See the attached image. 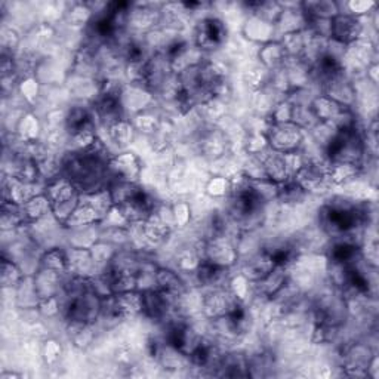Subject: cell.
I'll list each match as a JSON object with an SVG mask.
<instances>
[{
	"instance_id": "cell-1",
	"label": "cell",
	"mask_w": 379,
	"mask_h": 379,
	"mask_svg": "<svg viewBox=\"0 0 379 379\" xmlns=\"http://www.w3.org/2000/svg\"><path fill=\"white\" fill-rule=\"evenodd\" d=\"M202 261L212 264L215 267L231 270L238 264L241 252L237 249V243L228 236H216L209 238H202L194 245Z\"/></svg>"
},
{
	"instance_id": "cell-2",
	"label": "cell",
	"mask_w": 379,
	"mask_h": 379,
	"mask_svg": "<svg viewBox=\"0 0 379 379\" xmlns=\"http://www.w3.org/2000/svg\"><path fill=\"white\" fill-rule=\"evenodd\" d=\"M228 39V27L221 18L206 15L194 26L193 45L202 52H213L223 48Z\"/></svg>"
},
{
	"instance_id": "cell-3",
	"label": "cell",
	"mask_w": 379,
	"mask_h": 379,
	"mask_svg": "<svg viewBox=\"0 0 379 379\" xmlns=\"http://www.w3.org/2000/svg\"><path fill=\"white\" fill-rule=\"evenodd\" d=\"M266 136L273 151L288 154L301 150L305 144L307 132L295 123H267Z\"/></svg>"
},
{
	"instance_id": "cell-4",
	"label": "cell",
	"mask_w": 379,
	"mask_h": 379,
	"mask_svg": "<svg viewBox=\"0 0 379 379\" xmlns=\"http://www.w3.org/2000/svg\"><path fill=\"white\" fill-rule=\"evenodd\" d=\"M245 303L238 301V299L226 289H212L203 293L202 298V308L201 313L208 320H215V318L224 317L227 314L234 313L236 310L241 308Z\"/></svg>"
},
{
	"instance_id": "cell-5",
	"label": "cell",
	"mask_w": 379,
	"mask_h": 379,
	"mask_svg": "<svg viewBox=\"0 0 379 379\" xmlns=\"http://www.w3.org/2000/svg\"><path fill=\"white\" fill-rule=\"evenodd\" d=\"M163 5V4H162ZM162 5L153 4H133L128 12V31L144 36L161 27Z\"/></svg>"
},
{
	"instance_id": "cell-6",
	"label": "cell",
	"mask_w": 379,
	"mask_h": 379,
	"mask_svg": "<svg viewBox=\"0 0 379 379\" xmlns=\"http://www.w3.org/2000/svg\"><path fill=\"white\" fill-rule=\"evenodd\" d=\"M366 24L365 18H357L348 14L339 12L332 19V29H330V39L344 46L354 44L358 39L365 37Z\"/></svg>"
},
{
	"instance_id": "cell-7",
	"label": "cell",
	"mask_w": 379,
	"mask_h": 379,
	"mask_svg": "<svg viewBox=\"0 0 379 379\" xmlns=\"http://www.w3.org/2000/svg\"><path fill=\"white\" fill-rule=\"evenodd\" d=\"M107 168L111 181H138L143 173L141 157L133 151L114 154Z\"/></svg>"
},
{
	"instance_id": "cell-8",
	"label": "cell",
	"mask_w": 379,
	"mask_h": 379,
	"mask_svg": "<svg viewBox=\"0 0 379 379\" xmlns=\"http://www.w3.org/2000/svg\"><path fill=\"white\" fill-rule=\"evenodd\" d=\"M322 94L332 98L338 104L353 110L358 101L357 85L347 73L339 74L335 79H332V81L326 82L322 86Z\"/></svg>"
},
{
	"instance_id": "cell-9",
	"label": "cell",
	"mask_w": 379,
	"mask_h": 379,
	"mask_svg": "<svg viewBox=\"0 0 379 379\" xmlns=\"http://www.w3.org/2000/svg\"><path fill=\"white\" fill-rule=\"evenodd\" d=\"M45 191V186L41 183H26L21 181L12 175L5 173L2 183V194L4 201L12 202L15 205L23 206L30 198L36 197L37 194H42Z\"/></svg>"
},
{
	"instance_id": "cell-10",
	"label": "cell",
	"mask_w": 379,
	"mask_h": 379,
	"mask_svg": "<svg viewBox=\"0 0 379 379\" xmlns=\"http://www.w3.org/2000/svg\"><path fill=\"white\" fill-rule=\"evenodd\" d=\"M242 34L246 41L259 46L273 41H278L276 26L252 14H248V16L245 18L242 24Z\"/></svg>"
},
{
	"instance_id": "cell-11",
	"label": "cell",
	"mask_w": 379,
	"mask_h": 379,
	"mask_svg": "<svg viewBox=\"0 0 379 379\" xmlns=\"http://www.w3.org/2000/svg\"><path fill=\"white\" fill-rule=\"evenodd\" d=\"M67 276L69 274H61L54 270L37 267V270L33 274V283L39 298L44 299L61 293L64 290Z\"/></svg>"
},
{
	"instance_id": "cell-12",
	"label": "cell",
	"mask_w": 379,
	"mask_h": 379,
	"mask_svg": "<svg viewBox=\"0 0 379 379\" xmlns=\"http://www.w3.org/2000/svg\"><path fill=\"white\" fill-rule=\"evenodd\" d=\"M67 256H69V276L92 278L99 274V270L92 258L91 249L69 246Z\"/></svg>"
},
{
	"instance_id": "cell-13",
	"label": "cell",
	"mask_w": 379,
	"mask_h": 379,
	"mask_svg": "<svg viewBox=\"0 0 379 379\" xmlns=\"http://www.w3.org/2000/svg\"><path fill=\"white\" fill-rule=\"evenodd\" d=\"M283 11L276 23L277 36L281 37L289 33L305 31L307 16L301 8V4H282Z\"/></svg>"
},
{
	"instance_id": "cell-14",
	"label": "cell",
	"mask_w": 379,
	"mask_h": 379,
	"mask_svg": "<svg viewBox=\"0 0 379 379\" xmlns=\"http://www.w3.org/2000/svg\"><path fill=\"white\" fill-rule=\"evenodd\" d=\"M289 281V268L276 266L264 278L252 283V289L259 299H271Z\"/></svg>"
},
{
	"instance_id": "cell-15",
	"label": "cell",
	"mask_w": 379,
	"mask_h": 379,
	"mask_svg": "<svg viewBox=\"0 0 379 379\" xmlns=\"http://www.w3.org/2000/svg\"><path fill=\"white\" fill-rule=\"evenodd\" d=\"M153 99H154V95L144 86L126 84L122 88L121 101H122V106L126 114L132 113L135 116L138 113L146 111L151 106Z\"/></svg>"
},
{
	"instance_id": "cell-16",
	"label": "cell",
	"mask_w": 379,
	"mask_h": 379,
	"mask_svg": "<svg viewBox=\"0 0 379 379\" xmlns=\"http://www.w3.org/2000/svg\"><path fill=\"white\" fill-rule=\"evenodd\" d=\"M228 141L227 136L223 131L219 129H208L201 135V141H198V148L203 157H206L208 161L218 162L224 158V156L228 151Z\"/></svg>"
},
{
	"instance_id": "cell-17",
	"label": "cell",
	"mask_w": 379,
	"mask_h": 379,
	"mask_svg": "<svg viewBox=\"0 0 379 379\" xmlns=\"http://www.w3.org/2000/svg\"><path fill=\"white\" fill-rule=\"evenodd\" d=\"M274 267L276 263L273 261V258L264 249H259L249 255L241 268V273H243L252 283H255L264 278Z\"/></svg>"
},
{
	"instance_id": "cell-18",
	"label": "cell",
	"mask_w": 379,
	"mask_h": 379,
	"mask_svg": "<svg viewBox=\"0 0 379 379\" xmlns=\"http://www.w3.org/2000/svg\"><path fill=\"white\" fill-rule=\"evenodd\" d=\"M310 106H311V108H313L318 122L330 123V125H333L345 111L353 110V108H347V107H344L341 104H338L336 101H333L332 98H329V96H326L323 94H317L311 99Z\"/></svg>"
},
{
	"instance_id": "cell-19",
	"label": "cell",
	"mask_w": 379,
	"mask_h": 379,
	"mask_svg": "<svg viewBox=\"0 0 379 379\" xmlns=\"http://www.w3.org/2000/svg\"><path fill=\"white\" fill-rule=\"evenodd\" d=\"M44 193L48 196L52 205L67 202V201H71V198H74V197L81 196V191H79L76 184L66 175H59V176L54 178L52 181L46 183Z\"/></svg>"
},
{
	"instance_id": "cell-20",
	"label": "cell",
	"mask_w": 379,
	"mask_h": 379,
	"mask_svg": "<svg viewBox=\"0 0 379 379\" xmlns=\"http://www.w3.org/2000/svg\"><path fill=\"white\" fill-rule=\"evenodd\" d=\"M143 230L147 248L163 246L173 233V228L165 221H162L157 213H153L148 219H146L143 223Z\"/></svg>"
},
{
	"instance_id": "cell-21",
	"label": "cell",
	"mask_w": 379,
	"mask_h": 379,
	"mask_svg": "<svg viewBox=\"0 0 379 379\" xmlns=\"http://www.w3.org/2000/svg\"><path fill=\"white\" fill-rule=\"evenodd\" d=\"M156 289L166 292L172 296L183 295L188 288L183 274L175 268L158 267L156 270Z\"/></svg>"
},
{
	"instance_id": "cell-22",
	"label": "cell",
	"mask_w": 379,
	"mask_h": 379,
	"mask_svg": "<svg viewBox=\"0 0 379 379\" xmlns=\"http://www.w3.org/2000/svg\"><path fill=\"white\" fill-rule=\"evenodd\" d=\"M216 369H218V375H221V376H230V378L249 376L248 355L243 353H238V351L223 353Z\"/></svg>"
},
{
	"instance_id": "cell-23",
	"label": "cell",
	"mask_w": 379,
	"mask_h": 379,
	"mask_svg": "<svg viewBox=\"0 0 379 379\" xmlns=\"http://www.w3.org/2000/svg\"><path fill=\"white\" fill-rule=\"evenodd\" d=\"M89 128H96L95 125V114L92 107L86 106H71L67 108V117H66V131L71 136L77 132L89 129Z\"/></svg>"
},
{
	"instance_id": "cell-24",
	"label": "cell",
	"mask_w": 379,
	"mask_h": 379,
	"mask_svg": "<svg viewBox=\"0 0 379 379\" xmlns=\"http://www.w3.org/2000/svg\"><path fill=\"white\" fill-rule=\"evenodd\" d=\"M258 157L261 158L266 173H267V178L270 179V181L276 183V184H283L288 181V179H290L283 154L268 148L267 151H264L263 154H259Z\"/></svg>"
},
{
	"instance_id": "cell-25",
	"label": "cell",
	"mask_w": 379,
	"mask_h": 379,
	"mask_svg": "<svg viewBox=\"0 0 379 379\" xmlns=\"http://www.w3.org/2000/svg\"><path fill=\"white\" fill-rule=\"evenodd\" d=\"M14 133L19 141L23 143H34L42 139L44 136V126L39 117L33 111H24L18 118V123L15 126Z\"/></svg>"
},
{
	"instance_id": "cell-26",
	"label": "cell",
	"mask_w": 379,
	"mask_h": 379,
	"mask_svg": "<svg viewBox=\"0 0 379 379\" xmlns=\"http://www.w3.org/2000/svg\"><path fill=\"white\" fill-rule=\"evenodd\" d=\"M101 221H103V216L99 215V212L88 201H85L81 194V202H79L76 211L73 212V215L66 223L64 228L76 230V228L101 224Z\"/></svg>"
},
{
	"instance_id": "cell-27",
	"label": "cell",
	"mask_w": 379,
	"mask_h": 379,
	"mask_svg": "<svg viewBox=\"0 0 379 379\" xmlns=\"http://www.w3.org/2000/svg\"><path fill=\"white\" fill-rule=\"evenodd\" d=\"M106 133H107L108 141L113 146L125 150L133 144L138 132L132 121H129V118H121V121H117L108 128H106Z\"/></svg>"
},
{
	"instance_id": "cell-28",
	"label": "cell",
	"mask_w": 379,
	"mask_h": 379,
	"mask_svg": "<svg viewBox=\"0 0 379 379\" xmlns=\"http://www.w3.org/2000/svg\"><path fill=\"white\" fill-rule=\"evenodd\" d=\"M256 59H258L259 66H263L268 71H274L277 69L283 67L285 61L288 59V55L281 42L273 41L263 46H259Z\"/></svg>"
},
{
	"instance_id": "cell-29",
	"label": "cell",
	"mask_w": 379,
	"mask_h": 379,
	"mask_svg": "<svg viewBox=\"0 0 379 379\" xmlns=\"http://www.w3.org/2000/svg\"><path fill=\"white\" fill-rule=\"evenodd\" d=\"M108 191L111 194L113 203L116 206H122L144 194L146 190L143 186H139L138 181H111Z\"/></svg>"
},
{
	"instance_id": "cell-30",
	"label": "cell",
	"mask_w": 379,
	"mask_h": 379,
	"mask_svg": "<svg viewBox=\"0 0 379 379\" xmlns=\"http://www.w3.org/2000/svg\"><path fill=\"white\" fill-rule=\"evenodd\" d=\"M27 226L41 221L45 216L52 213V203L45 193L37 194L21 206Z\"/></svg>"
},
{
	"instance_id": "cell-31",
	"label": "cell",
	"mask_w": 379,
	"mask_h": 379,
	"mask_svg": "<svg viewBox=\"0 0 379 379\" xmlns=\"http://www.w3.org/2000/svg\"><path fill=\"white\" fill-rule=\"evenodd\" d=\"M363 168L354 165V163H345V162H330L329 166V179L333 187H341L353 179L362 175Z\"/></svg>"
},
{
	"instance_id": "cell-32",
	"label": "cell",
	"mask_w": 379,
	"mask_h": 379,
	"mask_svg": "<svg viewBox=\"0 0 379 379\" xmlns=\"http://www.w3.org/2000/svg\"><path fill=\"white\" fill-rule=\"evenodd\" d=\"M63 19L71 29H84L92 23L94 9L91 8V4H71L69 8H66Z\"/></svg>"
},
{
	"instance_id": "cell-33",
	"label": "cell",
	"mask_w": 379,
	"mask_h": 379,
	"mask_svg": "<svg viewBox=\"0 0 379 379\" xmlns=\"http://www.w3.org/2000/svg\"><path fill=\"white\" fill-rule=\"evenodd\" d=\"M67 333L71 344L79 350L89 348L95 341V328L94 325L81 323V322H66Z\"/></svg>"
},
{
	"instance_id": "cell-34",
	"label": "cell",
	"mask_w": 379,
	"mask_h": 379,
	"mask_svg": "<svg viewBox=\"0 0 379 379\" xmlns=\"http://www.w3.org/2000/svg\"><path fill=\"white\" fill-rule=\"evenodd\" d=\"M42 268L54 270L61 274H69V256L67 249L63 248H49L42 252L39 258V266Z\"/></svg>"
},
{
	"instance_id": "cell-35",
	"label": "cell",
	"mask_w": 379,
	"mask_h": 379,
	"mask_svg": "<svg viewBox=\"0 0 379 379\" xmlns=\"http://www.w3.org/2000/svg\"><path fill=\"white\" fill-rule=\"evenodd\" d=\"M301 8L307 18L333 19L339 14V4L332 0H308L301 2Z\"/></svg>"
},
{
	"instance_id": "cell-36",
	"label": "cell",
	"mask_w": 379,
	"mask_h": 379,
	"mask_svg": "<svg viewBox=\"0 0 379 379\" xmlns=\"http://www.w3.org/2000/svg\"><path fill=\"white\" fill-rule=\"evenodd\" d=\"M308 196L310 194H307L290 178V179H288L286 183L281 184V188H278L277 202H281L283 206H288V208H295V206L303 205L307 201Z\"/></svg>"
},
{
	"instance_id": "cell-37",
	"label": "cell",
	"mask_w": 379,
	"mask_h": 379,
	"mask_svg": "<svg viewBox=\"0 0 379 379\" xmlns=\"http://www.w3.org/2000/svg\"><path fill=\"white\" fill-rule=\"evenodd\" d=\"M202 263V256L194 246L183 248L175 253V270L181 274H194Z\"/></svg>"
},
{
	"instance_id": "cell-38",
	"label": "cell",
	"mask_w": 379,
	"mask_h": 379,
	"mask_svg": "<svg viewBox=\"0 0 379 379\" xmlns=\"http://www.w3.org/2000/svg\"><path fill=\"white\" fill-rule=\"evenodd\" d=\"M26 273L19 267L14 259L5 258L2 259V267H0V282L5 289L18 288V285L24 281Z\"/></svg>"
},
{
	"instance_id": "cell-39",
	"label": "cell",
	"mask_w": 379,
	"mask_h": 379,
	"mask_svg": "<svg viewBox=\"0 0 379 379\" xmlns=\"http://www.w3.org/2000/svg\"><path fill=\"white\" fill-rule=\"evenodd\" d=\"M91 253H92V258H94V261L99 270V273H101L104 268H107L111 261H113V258L116 256L118 248L114 246L113 243L107 242V241H103V238H99L98 242H95L91 248Z\"/></svg>"
},
{
	"instance_id": "cell-40",
	"label": "cell",
	"mask_w": 379,
	"mask_h": 379,
	"mask_svg": "<svg viewBox=\"0 0 379 379\" xmlns=\"http://www.w3.org/2000/svg\"><path fill=\"white\" fill-rule=\"evenodd\" d=\"M278 94H276L271 88L266 86L263 89H258V91H253V95H252V107L256 113L259 114H264L266 117H268V114L271 113L273 107L281 101V99L283 98H277Z\"/></svg>"
},
{
	"instance_id": "cell-41",
	"label": "cell",
	"mask_w": 379,
	"mask_h": 379,
	"mask_svg": "<svg viewBox=\"0 0 379 379\" xmlns=\"http://www.w3.org/2000/svg\"><path fill=\"white\" fill-rule=\"evenodd\" d=\"M132 123L138 133H143L146 136H153L161 131L162 118H158L154 113L146 110L143 113H138L132 117Z\"/></svg>"
},
{
	"instance_id": "cell-42",
	"label": "cell",
	"mask_w": 379,
	"mask_h": 379,
	"mask_svg": "<svg viewBox=\"0 0 379 379\" xmlns=\"http://www.w3.org/2000/svg\"><path fill=\"white\" fill-rule=\"evenodd\" d=\"M278 42L282 44L286 55L289 58H299L303 55L305 45H307V33L298 31V33H289L278 37Z\"/></svg>"
},
{
	"instance_id": "cell-43",
	"label": "cell",
	"mask_w": 379,
	"mask_h": 379,
	"mask_svg": "<svg viewBox=\"0 0 379 379\" xmlns=\"http://www.w3.org/2000/svg\"><path fill=\"white\" fill-rule=\"evenodd\" d=\"M16 91L19 96L24 99V103L34 104L37 101V98L41 96V82H39L36 74L21 76L16 85Z\"/></svg>"
},
{
	"instance_id": "cell-44",
	"label": "cell",
	"mask_w": 379,
	"mask_h": 379,
	"mask_svg": "<svg viewBox=\"0 0 379 379\" xmlns=\"http://www.w3.org/2000/svg\"><path fill=\"white\" fill-rule=\"evenodd\" d=\"M55 36H56V30L51 23L44 21V23H39L37 26H34L31 30V37H30L33 51L42 49L51 45L55 41Z\"/></svg>"
},
{
	"instance_id": "cell-45",
	"label": "cell",
	"mask_w": 379,
	"mask_h": 379,
	"mask_svg": "<svg viewBox=\"0 0 379 379\" xmlns=\"http://www.w3.org/2000/svg\"><path fill=\"white\" fill-rule=\"evenodd\" d=\"M292 123H295L298 128H301L305 132H310L317 123L320 122L317 121V117L310 104H293Z\"/></svg>"
},
{
	"instance_id": "cell-46",
	"label": "cell",
	"mask_w": 379,
	"mask_h": 379,
	"mask_svg": "<svg viewBox=\"0 0 379 379\" xmlns=\"http://www.w3.org/2000/svg\"><path fill=\"white\" fill-rule=\"evenodd\" d=\"M205 194L209 198H227L231 194V181L226 175H213L205 184Z\"/></svg>"
},
{
	"instance_id": "cell-47",
	"label": "cell",
	"mask_w": 379,
	"mask_h": 379,
	"mask_svg": "<svg viewBox=\"0 0 379 379\" xmlns=\"http://www.w3.org/2000/svg\"><path fill=\"white\" fill-rule=\"evenodd\" d=\"M227 288L238 299V301H242L245 304L248 303V299L251 298L253 292L252 282L241 271H238L237 274H231Z\"/></svg>"
},
{
	"instance_id": "cell-48",
	"label": "cell",
	"mask_w": 379,
	"mask_h": 379,
	"mask_svg": "<svg viewBox=\"0 0 379 379\" xmlns=\"http://www.w3.org/2000/svg\"><path fill=\"white\" fill-rule=\"evenodd\" d=\"M268 148L270 147L264 131H252L243 139V150L248 156H259Z\"/></svg>"
},
{
	"instance_id": "cell-49",
	"label": "cell",
	"mask_w": 379,
	"mask_h": 379,
	"mask_svg": "<svg viewBox=\"0 0 379 379\" xmlns=\"http://www.w3.org/2000/svg\"><path fill=\"white\" fill-rule=\"evenodd\" d=\"M241 172L249 179V181H263V179H268L261 158L258 156L246 154V158L241 165Z\"/></svg>"
},
{
	"instance_id": "cell-50",
	"label": "cell",
	"mask_w": 379,
	"mask_h": 379,
	"mask_svg": "<svg viewBox=\"0 0 379 379\" xmlns=\"http://www.w3.org/2000/svg\"><path fill=\"white\" fill-rule=\"evenodd\" d=\"M373 11H376V4L372 0H351V2L339 4V12L357 18H368Z\"/></svg>"
},
{
	"instance_id": "cell-51",
	"label": "cell",
	"mask_w": 379,
	"mask_h": 379,
	"mask_svg": "<svg viewBox=\"0 0 379 379\" xmlns=\"http://www.w3.org/2000/svg\"><path fill=\"white\" fill-rule=\"evenodd\" d=\"M252 188L255 194L258 196L259 201H261L264 205H268L271 202H277L278 197V188H281V184H276L270 179H263V181H251Z\"/></svg>"
},
{
	"instance_id": "cell-52",
	"label": "cell",
	"mask_w": 379,
	"mask_h": 379,
	"mask_svg": "<svg viewBox=\"0 0 379 379\" xmlns=\"http://www.w3.org/2000/svg\"><path fill=\"white\" fill-rule=\"evenodd\" d=\"M99 138L96 128H89L70 136V151H85Z\"/></svg>"
},
{
	"instance_id": "cell-53",
	"label": "cell",
	"mask_w": 379,
	"mask_h": 379,
	"mask_svg": "<svg viewBox=\"0 0 379 379\" xmlns=\"http://www.w3.org/2000/svg\"><path fill=\"white\" fill-rule=\"evenodd\" d=\"M268 79H270V71L266 70L263 66H259V64L252 67V69H249L243 74L245 84L252 91H258V89L266 88L268 85Z\"/></svg>"
},
{
	"instance_id": "cell-54",
	"label": "cell",
	"mask_w": 379,
	"mask_h": 379,
	"mask_svg": "<svg viewBox=\"0 0 379 379\" xmlns=\"http://www.w3.org/2000/svg\"><path fill=\"white\" fill-rule=\"evenodd\" d=\"M42 358L46 366H55L63 357V345L55 338H48L42 344Z\"/></svg>"
},
{
	"instance_id": "cell-55",
	"label": "cell",
	"mask_w": 379,
	"mask_h": 379,
	"mask_svg": "<svg viewBox=\"0 0 379 379\" xmlns=\"http://www.w3.org/2000/svg\"><path fill=\"white\" fill-rule=\"evenodd\" d=\"M172 209V218H173V226L178 230L187 228L191 224L193 218V211L190 203L187 202H173L171 205Z\"/></svg>"
},
{
	"instance_id": "cell-56",
	"label": "cell",
	"mask_w": 379,
	"mask_h": 379,
	"mask_svg": "<svg viewBox=\"0 0 379 379\" xmlns=\"http://www.w3.org/2000/svg\"><path fill=\"white\" fill-rule=\"evenodd\" d=\"M293 104L286 98L278 101L268 114V123H292Z\"/></svg>"
},
{
	"instance_id": "cell-57",
	"label": "cell",
	"mask_w": 379,
	"mask_h": 379,
	"mask_svg": "<svg viewBox=\"0 0 379 379\" xmlns=\"http://www.w3.org/2000/svg\"><path fill=\"white\" fill-rule=\"evenodd\" d=\"M2 54H12L16 55L19 51V46H21V34L18 33L15 27L5 26L2 29Z\"/></svg>"
},
{
	"instance_id": "cell-58",
	"label": "cell",
	"mask_w": 379,
	"mask_h": 379,
	"mask_svg": "<svg viewBox=\"0 0 379 379\" xmlns=\"http://www.w3.org/2000/svg\"><path fill=\"white\" fill-rule=\"evenodd\" d=\"M37 311L45 318H55L58 315H61V311H63L61 296L56 295V296L41 299L37 305Z\"/></svg>"
},
{
	"instance_id": "cell-59",
	"label": "cell",
	"mask_w": 379,
	"mask_h": 379,
	"mask_svg": "<svg viewBox=\"0 0 379 379\" xmlns=\"http://www.w3.org/2000/svg\"><path fill=\"white\" fill-rule=\"evenodd\" d=\"M79 202H81V196L71 198V201L67 202H61V203H56L52 205V215L56 219V221L61 224L63 227L66 226V223L70 219V216L73 215V212L76 211Z\"/></svg>"
},
{
	"instance_id": "cell-60",
	"label": "cell",
	"mask_w": 379,
	"mask_h": 379,
	"mask_svg": "<svg viewBox=\"0 0 379 379\" xmlns=\"http://www.w3.org/2000/svg\"><path fill=\"white\" fill-rule=\"evenodd\" d=\"M285 157V163H286V168L289 171V175L290 178L301 169L305 166L307 163V157H305V153L303 150H298V151H293V153H288V154H283Z\"/></svg>"
},
{
	"instance_id": "cell-61",
	"label": "cell",
	"mask_w": 379,
	"mask_h": 379,
	"mask_svg": "<svg viewBox=\"0 0 379 379\" xmlns=\"http://www.w3.org/2000/svg\"><path fill=\"white\" fill-rule=\"evenodd\" d=\"M365 73H366V77H368V81L373 85V86H376L378 85V82H379V79H378V73H379V66H378V61L376 63H372L366 70H365Z\"/></svg>"
},
{
	"instance_id": "cell-62",
	"label": "cell",
	"mask_w": 379,
	"mask_h": 379,
	"mask_svg": "<svg viewBox=\"0 0 379 379\" xmlns=\"http://www.w3.org/2000/svg\"><path fill=\"white\" fill-rule=\"evenodd\" d=\"M368 376L373 378V379H378L379 378V368H378V355L375 354L372 358H370V362L368 365Z\"/></svg>"
}]
</instances>
